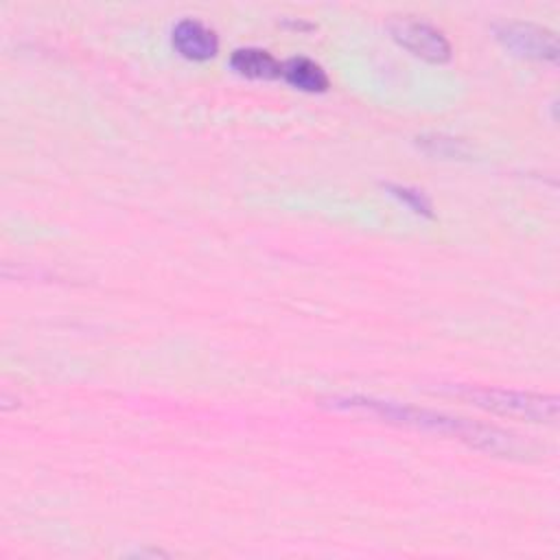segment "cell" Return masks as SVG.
Wrapping results in <instances>:
<instances>
[{
    "mask_svg": "<svg viewBox=\"0 0 560 560\" xmlns=\"http://www.w3.org/2000/svg\"><path fill=\"white\" fill-rule=\"evenodd\" d=\"M337 405L348 407V409H365V411L376 413L392 422L433 429L440 433H453L455 438L466 440L468 444L492 451V453H514L516 451V440L497 427L475 424V422H468L462 418H451V416H442V413L416 409V407H400L396 402H385V400H374V398H346V400H337Z\"/></svg>",
    "mask_w": 560,
    "mask_h": 560,
    "instance_id": "cell-1",
    "label": "cell"
},
{
    "mask_svg": "<svg viewBox=\"0 0 560 560\" xmlns=\"http://www.w3.org/2000/svg\"><path fill=\"white\" fill-rule=\"evenodd\" d=\"M280 74L295 88L304 90V92H324L328 90L330 81H328V74L326 70L308 59V57H291L282 63L280 68Z\"/></svg>",
    "mask_w": 560,
    "mask_h": 560,
    "instance_id": "cell-6",
    "label": "cell"
},
{
    "mask_svg": "<svg viewBox=\"0 0 560 560\" xmlns=\"http://www.w3.org/2000/svg\"><path fill=\"white\" fill-rule=\"evenodd\" d=\"M494 33L516 55L542 61L558 59V37L549 28L532 22H501L494 26Z\"/></svg>",
    "mask_w": 560,
    "mask_h": 560,
    "instance_id": "cell-4",
    "label": "cell"
},
{
    "mask_svg": "<svg viewBox=\"0 0 560 560\" xmlns=\"http://www.w3.org/2000/svg\"><path fill=\"white\" fill-rule=\"evenodd\" d=\"M389 33L398 44L427 61L442 63L451 57V44L444 33L424 20L398 15L389 22Z\"/></svg>",
    "mask_w": 560,
    "mask_h": 560,
    "instance_id": "cell-3",
    "label": "cell"
},
{
    "mask_svg": "<svg viewBox=\"0 0 560 560\" xmlns=\"http://www.w3.org/2000/svg\"><path fill=\"white\" fill-rule=\"evenodd\" d=\"M230 63L236 72L245 74V77H254V79H273L280 77V68L282 63L267 50L262 48H236L230 57Z\"/></svg>",
    "mask_w": 560,
    "mask_h": 560,
    "instance_id": "cell-7",
    "label": "cell"
},
{
    "mask_svg": "<svg viewBox=\"0 0 560 560\" xmlns=\"http://www.w3.org/2000/svg\"><path fill=\"white\" fill-rule=\"evenodd\" d=\"M389 190H392L398 199H402L407 206H411L416 212H420V214H431V203H429V199H427L422 192H418V190H413V188H407V186H389Z\"/></svg>",
    "mask_w": 560,
    "mask_h": 560,
    "instance_id": "cell-8",
    "label": "cell"
},
{
    "mask_svg": "<svg viewBox=\"0 0 560 560\" xmlns=\"http://www.w3.org/2000/svg\"><path fill=\"white\" fill-rule=\"evenodd\" d=\"M453 394L481 409H488L508 418H521L529 422H551L558 416L556 396L501 389V387H481V385H455Z\"/></svg>",
    "mask_w": 560,
    "mask_h": 560,
    "instance_id": "cell-2",
    "label": "cell"
},
{
    "mask_svg": "<svg viewBox=\"0 0 560 560\" xmlns=\"http://www.w3.org/2000/svg\"><path fill=\"white\" fill-rule=\"evenodd\" d=\"M173 46L188 59H210L219 50L217 33L195 18H184L173 26Z\"/></svg>",
    "mask_w": 560,
    "mask_h": 560,
    "instance_id": "cell-5",
    "label": "cell"
}]
</instances>
